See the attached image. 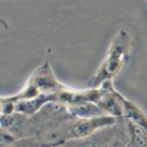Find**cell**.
I'll return each instance as SVG.
<instances>
[{
  "mask_svg": "<svg viewBox=\"0 0 147 147\" xmlns=\"http://www.w3.org/2000/svg\"><path fill=\"white\" fill-rule=\"evenodd\" d=\"M132 47V37L125 31L121 30L115 38L110 43L103 62L100 63L99 69L96 71L93 78L88 81V87H100L106 81H112L115 77L124 71Z\"/></svg>",
  "mask_w": 147,
  "mask_h": 147,
  "instance_id": "1",
  "label": "cell"
},
{
  "mask_svg": "<svg viewBox=\"0 0 147 147\" xmlns=\"http://www.w3.org/2000/svg\"><path fill=\"white\" fill-rule=\"evenodd\" d=\"M65 88H66L65 85L59 82V80L56 78L50 66V62L44 60L31 74V77L22 87V90L13 94L12 97L15 100H22V99H34V97H40V96H57Z\"/></svg>",
  "mask_w": 147,
  "mask_h": 147,
  "instance_id": "2",
  "label": "cell"
},
{
  "mask_svg": "<svg viewBox=\"0 0 147 147\" xmlns=\"http://www.w3.org/2000/svg\"><path fill=\"white\" fill-rule=\"evenodd\" d=\"M72 147H121L127 144L125 119H118L116 124L105 127L91 136L69 141Z\"/></svg>",
  "mask_w": 147,
  "mask_h": 147,
  "instance_id": "3",
  "label": "cell"
},
{
  "mask_svg": "<svg viewBox=\"0 0 147 147\" xmlns=\"http://www.w3.org/2000/svg\"><path fill=\"white\" fill-rule=\"evenodd\" d=\"M118 122V118L115 116H97V118H90V119H81V118H72L65 122L63 131H65V138L66 141L72 140H80L85 138L94 134L105 127H110Z\"/></svg>",
  "mask_w": 147,
  "mask_h": 147,
  "instance_id": "4",
  "label": "cell"
},
{
  "mask_svg": "<svg viewBox=\"0 0 147 147\" xmlns=\"http://www.w3.org/2000/svg\"><path fill=\"white\" fill-rule=\"evenodd\" d=\"M100 97L96 103L99 107L109 116H115L118 119L124 118V106H122V96L119 91L115 90L112 81H106L100 85Z\"/></svg>",
  "mask_w": 147,
  "mask_h": 147,
  "instance_id": "5",
  "label": "cell"
},
{
  "mask_svg": "<svg viewBox=\"0 0 147 147\" xmlns=\"http://www.w3.org/2000/svg\"><path fill=\"white\" fill-rule=\"evenodd\" d=\"M0 125H2V131L9 132L15 138L37 137L31 124V116H27L19 112H15L12 115H2Z\"/></svg>",
  "mask_w": 147,
  "mask_h": 147,
  "instance_id": "6",
  "label": "cell"
},
{
  "mask_svg": "<svg viewBox=\"0 0 147 147\" xmlns=\"http://www.w3.org/2000/svg\"><path fill=\"white\" fill-rule=\"evenodd\" d=\"M72 118H81V119H90L97 116H105L106 113L99 107V105L94 102H84L80 105L66 106Z\"/></svg>",
  "mask_w": 147,
  "mask_h": 147,
  "instance_id": "7",
  "label": "cell"
},
{
  "mask_svg": "<svg viewBox=\"0 0 147 147\" xmlns=\"http://www.w3.org/2000/svg\"><path fill=\"white\" fill-rule=\"evenodd\" d=\"M122 106H124V119H128L134 124L143 127L144 129H147V115L137 103L124 97L122 99Z\"/></svg>",
  "mask_w": 147,
  "mask_h": 147,
  "instance_id": "8",
  "label": "cell"
},
{
  "mask_svg": "<svg viewBox=\"0 0 147 147\" xmlns=\"http://www.w3.org/2000/svg\"><path fill=\"white\" fill-rule=\"evenodd\" d=\"M128 147H147V129L125 119Z\"/></svg>",
  "mask_w": 147,
  "mask_h": 147,
  "instance_id": "9",
  "label": "cell"
},
{
  "mask_svg": "<svg viewBox=\"0 0 147 147\" xmlns=\"http://www.w3.org/2000/svg\"><path fill=\"white\" fill-rule=\"evenodd\" d=\"M7 147H44L38 137H24L12 141Z\"/></svg>",
  "mask_w": 147,
  "mask_h": 147,
  "instance_id": "10",
  "label": "cell"
},
{
  "mask_svg": "<svg viewBox=\"0 0 147 147\" xmlns=\"http://www.w3.org/2000/svg\"><path fill=\"white\" fill-rule=\"evenodd\" d=\"M46 147H72L69 141L66 143H59V144H52V146H46Z\"/></svg>",
  "mask_w": 147,
  "mask_h": 147,
  "instance_id": "11",
  "label": "cell"
},
{
  "mask_svg": "<svg viewBox=\"0 0 147 147\" xmlns=\"http://www.w3.org/2000/svg\"><path fill=\"white\" fill-rule=\"evenodd\" d=\"M121 147H128V144H124V146H121Z\"/></svg>",
  "mask_w": 147,
  "mask_h": 147,
  "instance_id": "12",
  "label": "cell"
}]
</instances>
